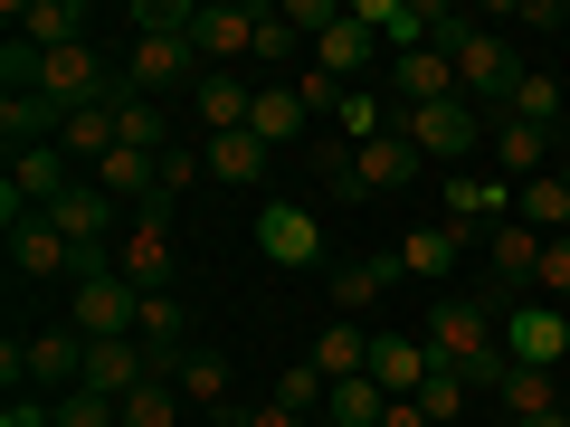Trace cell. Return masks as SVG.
<instances>
[{
  "label": "cell",
  "instance_id": "7402d4cb",
  "mask_svg": "<svg viewBox=\"0 0 570 427\" xmlns=\"http://www.w3.org/2000/svg\"><path fill=\"white\" fill-rule=\"evenodd\" d=\"M48 228H58V238H67V247L86 257V247H105V238H115V200H105L96 181H77V190H67L58 209H48Z\"/></svg>",
  "mask_w": 570,
  "mask_h": 427
},
{
  "label": "cell",
  "instance_id": "cb8c5ba5",
  "mask_svg": "<svg viewBox=\"0 0 570 427\" xmlns=\"http://www.w3.org/2000/svg\"><path fill=\"white\" fill-rule=\"evenodd\" d=\"M58 152H77L86 171H96L105 152H124V115H115V96H96V105H77V115H67V133H58Z\"/></svg>",
  "mask_w": 570,
  "mask_h": 427
},
{
  "label": "cell",
  "instance_id": "9a60e30c",
  "mask_svg": "<svg viewBox=\"0 0 570 427\" xmlns=\"http://www.w3.org/2000/svg\"><path fill=\"white\" fill-rule=\"evenodd\" d=\"M257 20H266V10H190V48H200V67L257 58Z\"/></svg>",
  "mask_w": 570,
  "mask_h": 427
},
{
  "label": "cell",
  "instance_id": "4dcf8cb0",
  "mask_svg": "<svg viewBox=\"0 0 570 427\" xmlns=\"http://www.w3.org/2000/svg\"><path fill=\"white\" fill-rule=\"evenodd\" d=\"M115 115H124V152H153V162L171 152V115H163V96H134V86H115Z\"/></svg>",
  "mask_w": 570,
  "mask_h": 427
},
{
  "label": "cell",
  "instance_id": "c3c4849f",
  "mask_svg": "<svg viewBox=\"0 0 570 427\" xmlns=\"http://www.w3.org/2000/svg\"><path fill=\"white\" fill-rule=\"evenodd\" d=\"M513 427H570V408H551V418H513Z\"/></svg>",
  "mask_w": 570,
  "mask_h": 427
},
{
  "label": "cell",
  "instance_id": "b9f144b4",
  "mask_svg": "<svg viewBox=\"0 0 570 427\" xmlns=\"http://www.w3.org/2000/svg\"><path fill=\"white\" fill-rule=\"evenodd\" d=\"M200 181H209V162L190 152V142H171V152H163V200H153V209H171L181 190H200Z\"/></svg>",
  "mask_w": 570,
  "mask_h": 427
},
{
  "label": "cell",
  "instance_id": "d6a6232c",
  "mask_svg": "<svg viewBox=\"0 0 570 427\" xmlns=\"http://www.w3.org/2000/svg\"><path fill=\"white\" fill-rule=\"evenodd\" d=\"M181 332H190V314H181V295H142V324H134V342H153L163 351V370H181Z\"/></svg>",
  "mask_w": 570,
  "mask_h": 427
},
{
  "label": "cell",
  "instance_id": "7a4b0ae2",
  "mask_svg": "<svg viewBox=\"0 0 570 427\" xmlns=\"http://www.w3.org/2000/svg\"><path fill=\"white\" fill-rule=\"evenodd\" d=\"M438 48L456 58V96L485 105V115H504V96L523 86V58H513L504 29H485L475 10H448V39H438Z\"/></svg>",
  "mask_w": 570,
  "mask_h": 427
},
{
  "label": "cell",
  "instance_id": "d6986e66",
  "mask_svg": "<svg viewBox=\"0 0 570 427\" xmlns=\"http://www.w3.org/2000/svg\"><path fill=\"white\" fill-rule=\"evenodd\" d=\"M247 133H257L266 152H285V142H305V133H314V115H305V96H295V77H285V86H257V105H247Z\"/></svg>",
  "mask_w": 570,
  "mask_h": 427
},
{
  "label": "cell",
  "instance_id": "83f0119b",
  "mask_svg": "<svg viewBox=\"0 0 570 427\" xmlns=\"http://www.w3.org/2000/svg\"><path fill=\"white\" fill-rule=\"evenodd\" d=\"M10 257H20L29 285H39V276H77V247H67L48 219H20V228H10Z\"/></svg>",
  "mask_w": 570,
  "mask_h": 427
},
{
  "label": "cell",
  "instance_id": "30bf717a",
  "mask_svg": "<svg viewBox=\"0 0 570 427\" xmlns=\"http://www.w3.org/2000/svg\"><path fill=\"white\" fill-rule=\"evenodd\" d=\"M142 380H171L153 342H134V332H124V342H86V389H105V399H134Z\"/></svg>",
  "mask_w": 570,
  "mask_h": 427
},
{
  "label": "cell",
  "instance_id": "d4e9b609",
  "mask_svg": "<svg viewBox=\"0 0 570 427\" xmlns=\"http://www.w3.org/2000/svg\"><path fill=\"white\" fill-rule=\"evenodd\" d=\"M371 58H381V39H371V29L352 20V10L324 29V39H314V67H324L333 86H362V67H371Z\"/></svg>",
  "mask_w": 570,
  "mask_h": 427
},
{
  "label": "cell",
  "instance_id": "5bb4252c",
  "mask_svg": "<svg viewBox=\"0 0 570 427\" xmlns=\"http://www.w3.org/2000/svg\"><path fill=\"white\" fill-rule=\"evenodd\" d=\"M171 389H181V408H209L219 427H247V408L228 399V351H181V370H171Z\"/></svg>",
  "mask_w": 570,
  "mask_h": 427
},
{
  "label": "cell",
  "instance_id": "4316f807",
  "mask_svg": "<svg viewBox=\"0 0 570 427\" xmlns=\"http://www.w3.org/2000/svg\"><path fill=\"white\" fill-rule=\"evenodd\" d=\"M456 257H475V247L456 238L448 219H438V228H409V238H400V276H419V285H438V276H448Z\"/></svg>",
  "mask_w": 570,
  "mask_h": 427
},
{
  "label": "cell",
  "instance_id": "e0dca14e",
  "mask_svg": "<svg viewBox=\"0 0 570 427\" xmlns=\"http://www.w3.org/2000/svg\"><path fill=\"white\" fill-rule=\"evenodd\" d=\"M67 133V105H48L39 86H10V96H0V142H10V152H39V142H58Z\"/></svg>",
  "mask_w": 570,
  "mask_h": 427
},
{
  "label": "cell",
  "instance_id": "e575fe53",
  "mask_svg": "<svg viewBox=\"0 0 570 427\" xmlns=\"http://www.w3.org/2000/svg\"><path fill=\"white\" fill-rule=\"evenodd\" d=\"M561 105H570V86H561V77H532V67H523V86L504 96V115H513V123H542V133H561Z\"/></svg>",
  "mask_w": 570,
  "mask_h": 427
},
{
  "label": "cell",
  "instance_id": "603a6c76",
  "mask_svg": "<svg viewBox=\"0 0 570 427\" xmlns=\"http://www.w3.org/2000/svg\"><path fill=\"white\" fill-rule=\"evenodd\" d=\"M390 285H400V247H390V257H362V266H333V314H343V324H362Z\"/></svg>",
  "mask_w": 570,
  "mask_h": 427
},
{
  "label": "cell",
  "instance_id": "2e32d148",
  "mask_svg": "<svg viewBox=\"0 0 570 427\" xmlns=\"http://www.w3.org/2000/svg\"><path fill=\"white\" fill-rule=\"evenodd\" d=\"M29 389L39 399L86 389V332H29Z\"/></svg>",
  "mask_w": 570,
  "mask_h": 427
},
{
  "label": "cell",
  "instance_id": "ab89813d",
  "mask_svg": "<svg viewBox=\"0 0 570 427\" xmlns=\"http://www.w3.org/2000/svg\"><path fill=\"white\" fill-rule=\"evenodd\" d=\"M171 418H181V389L171 380H142L134 399H124V427H171Z\"/></svg>",
  "mask_w": 570,
  "mask_h": 427
},
{
  "label": "cell",
  "instance_id": "836d02e7",
  "mask_svg": "<svg viewBox=\"0 0 570 427\" xmlns=\"http://www.w3.org/2000/svg\"><path fill=\"white\" fill-rule=\"evenodd\" d=\"M314 370H324V380H362V370H371V324H324Z\"/></svg>",
  "mask_w": 570,
  "mask_h": 427
},
{
  "label": "cell",
  "instance_id": "7c38bea8",
  "mask_svg": "<svg viewBox=\"0 0 570 427\" xmlns=\"http://www.w3.org/2000/svg\"><path fill=\"white\" fill-rule=\"evenodd\" d=\"M86 29H96V10H86V0H10V39H29L39 58L77 48Z\"/></svg>",
  "mask_w": 570,
  "mask_h": 427
},
{
  "label": "cell",
  "instance_id": "8992f818",
  "mask_svg": "<svg viewBox=\"0 0 570 427\" xmlns=\"http://www.w3.org/2000/svg\"><path fill=\"white\" fill-rule=\"evenodd\" d=\"M419 142L400 133V123H390L381 142H362V152H343V171H333V190H343V200H371V190H390V181H419Z\"/></svg>",
  "mask_w": 570,
  "mask_h": 427
},
{
  "label": "cell",
  "instance_id": "d590c367",
  "mask_svg": "<svg viewBox=\"0 0 570 427\" xmlns=\"http://www.w3.org/2000/svg\"><path fill=\"white\" fill-rule=\"evenodd\" d=\"M324 418H333V427H381V418H390V389L371 380V370H362V380H333Z\"/></svg>",
  "mask_w": 570,
  "mask_h": 427
},
{
  "label": "cell",
  "instance_id": "f907efd6",
  "mask_svg": "<svg viewBox=\"0 0 570 427\" xmlns=\"http://www.w3.org/2000/svg\"><path fill=\"white\" fill-rule=\"evenodd\" d=\"M314 427H333V418H314Z\"/></svg>",
  "mask_w": 570,
  "mask_h": 427
},
{
  "label": "cell",
  "instance_id": "816d5d0a",
  "mask_svg": "<svg viewBox=\"0 0 570 427\" xmlns=\"http://www.w3.org/2000/svg\"><path fill=\"white\" fill-rule=\"evenodd\" d=\"M561 324H570V305H561Z\"/></svg>",
  "mask_w": 570,
  "mask_h": 427
},
{
  "label": "cell",
  "instance_id": "277c9868",
  "mask_svg": "<svg viewBox=\"0 0 570 427\" xmlns=\"http://www.w3.org/2000/svg\"><path fill=\"white\" fill-rule=\"evenodd\" d=\"M485 105H466V96H448V105H409L400 115V133L419 142V162H475V142H485Z\"/></svg>",
  "mask_w": 570,
  "mask_h": 427
},
{
  "label": "cell",
  "instance_id": "f5cc1de1",
  "mask_svg": "<svg viewBox=\"0 0 570 427\" xmlns=\"http://www.w3.org/2000/svg\"><path fill=\"white\" fill-rule=\"evenodd\" d=\"M561 86H570V67H561Z\"/></svg>",
  "mask_w": 570,
  "mask_h": 427
},
{
  "label": "cell",
  "instance_id": "52a82bcc",
  "mask_svg": "<svg viewBox=\"0 0 570 427\" xmlns=\"http://www.w3.org/2000/svg\"><path fill=\"white\" fill-rule=\"evenodd\" d=\"M438 200H448V228L466 247H485L494 228L513 219V181H475V171H456V181H438Z\"/></svg>",
  "mask_w": 570,
  "mask_h": 427
},
{
  "label": "cell",
  "instance_id": "bcb514c9",
  "mask_svg": "<svg viewBox=\"0 0 570 427\" xmlns=\"http://www.w3.org/2000/svg\"><path fill=\"white\" fill-rule=\"evenodd\" d=\"M247 427H314V418H295V408H276V399H266V408H247Z\"/></svg>",
  "mask_w": 570,
  "mask_h": 427
},
{
  "label": "cell",
  "instance_id": "484cf974",
  "mask_svg": "<svg viewBox=\"0 0 570 427\" xmlns=\"http://www.w3.org/2000/svg\"><path fill=\"white\" fill-rule=\"evenodd\" d=\"M513 219H523L532 238H570V181H561V171H542V181H513Z\"/></svg>",
  "mask_w": 570,
  "mask_h": 427
},
{
  "label": "cell",
  "instance_id": "3957f363",
  "mask_svg": "<svg viewBox=\"0 0 570 427\" xmlns=\"http://www.w3.org/2000/svg\"><path fill=\"white\" fill-rule=\"evenodd\" d=\"M142 324V285H124L115 266H77V295H67V332L86 342H124Z\"/></svg>",
  "mask_w": 570,
  "mask_h": 427
},
{
  "label": "cell",
  "instance_id": "8fae6325",
  "mask_svg": "<svg viewBox=\"0 0 570 427\" xmlns=\"http://www.w3.org/2000/svg\"><path fill=\"white\" fill-rule=\"evenodd\" d=\"M115 276L142 285V295H163V285H171V219H163V209H142V219L115 238Z\"/></svg>",
  "mask_w": 570,
  "mask_h": 427
},
{
  "label": "cell",
  "instance_id": "74e56055",
  "mask_svg": "<svg viewBox=\"0 0 570 427\" xmlns=\"http://www.w3.org/2000/svg\"><path fill=\"white\" fill-rule=\"evenodd\" d=\"M466 408H475V380H466V370H428V389H419V418H428V427L466 418Z\"/></svg>",
  "mask_w": 570,
  "mask_h": 427
},
{
  "label": "cell",
  "instance_id": "ba28073f",
  "mask_svg": "<svg viewBox=\"0 0 570 427\" xmlns=\"http://www.w3.org/2000/svg\"><path fill=\"white\" fill-rule=\"evenodd\" d=\"M504 361H513V370H561V361H570L561 305H513V314H504Z\"/></svg>",
  "mask_w": 570,
  "mask_h": 427
},
{
  "label": "cell",
  "instance_id": "f546056e",
  "mask_svg": "<svg viewBox=\"0 0 570 427\" xmlns=\"http://www.w3.org/2000/svg\"><path fill=\"white\" fill-rule=\"evenodd\" d=\"M86 181H96L105 200H163V162H153V152H105Z\"/></svg>",
  "mask_w": 570,
  "mask_h": 427
},
{
  "label": "cell",
  "instance_id": "ee69618b",
  "mask_svg": "<svg viewBox=\"0 0 570 427\" xmlns=\"http://www.w3.org/2000/svg\"><path fill=\"white\" fill-rule=\"evenodd\" d=\"M295 39H305V29L285 20V10H266V20H257V58H266V67H276V58H295Z\"/></svg>",
  "mask_w": 570,
  "mask_h": 427
},
{
  "label": "cell",
  "instance_id": "7bdbcfd3",
  "mask_svg": "<svg viewBox=\"0 0 570 427\" xmlns=\"http://www.w3.org/2000/svg\"><path fill=\"white\" fill-rule=\"evenodd\" d=\"M532 305H570V238L542 247V276H532Z\"/></svg>",
  "mask_w": 570,
  "mask_h": 427
},
{
  "label": "cell",
  "instance_id": "44dd1931",
  "mask_svg": "<svg viewBox=\"0 0 570 427\" xmlns=\"http://www.w3.org/2000/svg\"><path fill=\"white\" fill-rule=\"evenodd\" d=\"M428 370H438V361H428V342H409V332H371V380H381L390 399H419Z\"/></svg>",
  "mask_w": 570,
  "mask_h": 427
},
{
  "label": "cell",
  "instance_id": "6da1fadb",
  "mask_svg": "<svg viewBox=\"0 0 570 427\" xmlns=\"http://www.w3.org/2000/svg\"><path fill=\"white\" fill-rule=\"evenodd\" d=\"M428 361H438V370H466L475 389L504 380V324H494L485 295H438V314H428Z\"/></svg>",
  "mask_w": 570,
  "mask_h": 427
},
{
  "label": "cell",
  "instance_id": "4fadbf2b",
  "mask_svg": "<svg viewBox=\"0 0 570 427\" xmlns=\"http://www.w3.org/2000/svg\"><path fill=\"white\" fill-rule=\"evenodd\" d=\"M485 152H494V171H504V181H542V171L561 162V133H542V123H513V115H494V123H485Z\"/></svg>",
  "mask_w": 570,
  "mask_h": 427
},
{
  "label": "cell",
  "instance_id": "8d00e7d4",
  "mask_svg": "<svg viewBox=\"0 0 570 427\" xmlns=\"http://www.w3.org/2000/svg\"><path fill=\"white\" fill-rule=\"evenodd\" d=\"M494 399H504V418H551V408H561L551 399V370H513V361H504V380H494Z\"/></svg>",
  "mask_w": 570,
  "mask_h": 427
},
{
  "label": "cell",
  "instance_id": "60d3db41",
  "mask_svg": "<svg viewBox=\"0 0 570 427\" xmlns=\"http://www.w3.org/2000/svg\"><path fill=\"white\" fill-rule=\"evenodd\" d=\"M58 427H124V399H105V389H67Z\"/></svg>",
  "mask_w": 570,
  "mask_h": 427
},
{
  "label": "cell",
  "instance_id": "f6af8a7d",
  "mask_svg": "<svg viewBox=\"0 0 570 427\" xmlns=\"http://www.w3.org/2000/svg\"><path fill=\"white\" fill-rule=\"evenodd\" d=\"M0 427H58V399H39V389H10V408H0Z\"/></svg>",
  "mask_w": 570,
  "mask_h": 427
},
{
  "label": "cell",
  "instance_id": "1f68e13d",
  "mask_svg": "<svg viewBox=\"0 0 570 427\" xmlns=\"http://www.w3.org/2000/svg\"><path fill=\"white\" fill-rule=\"evenodd\" d=\"M200 162H209V181H266V162H276V152H266L257 133H209Z\"/></svg>",
  "mask_w": 570,
  "mask_h": 427
},
{
  "label": "cell",
  "instance_id": "9c48e42d",
  "mask_svg": "<svg viewBox=\"0 0 570 427\" xmlns=\"http://www.w3.org/2000/svg\"><path fill=\"white\" fill-rule=\"evenodd\" d=\"M257 257L266 266H314L324 257V219H314L305 200H266L257 209Z\"/></svg>",
  "mask_w": 570,
  "mask_h": 427
},
{
  "label": "cell",
  "instance_id": "7dc6e473",
  "mask_svg": "<svg viewBox=\"0 0 570 427\" xmlns=\"http://www.w3.org/2000/svg\"><path fill=\"white\" fill-rule=\"evenodd\" d=\"M381 427H428V418H419V399H390V418H381Z\"/></svg>",
  "mask_w": 570,
  "mask_h": 427
},
{
  "label": "cell",
  "instance_id": "f1b7e54d",
  "mask_svg": "<svg viewBox=\"0 0 570 427\" xmlns=\"http://www.w3.org/2000/svg\"><path fill=\"white\" fill-rule=\"evenodd\" d=\"M542 247H551V238H532L523 219H504V228L485 238V266H494V285H532V276H542Z\"/></svg>",
  "mask_w": 570,
  "mask_h": 427
},
{
  "label": "cell",
  "instance_id": "ffe728a7",
  "mask_svg": "<svg viewBox=\"0 0 570 427\" xmlns=\"http://www.w3.org/2000/svg\"><path fill=\"white\" fill-rule=\"evenodd\" d=\"M247 105H257V86L228 77V67H209V77L190 86V115H200V133H247Z\"/></svg>",
  "mask_w": 570,
  "mask_h": 427
},
{
  "label": "cell",
  "instance_id": "ac0fdd59",
  "mask_svg": "<svg viewBox=\"0 0 570 427\" xmlns=\"http://www.w3.org/2000/svg\"><path fill=\"white\" fill-rule=\"evenodd\" d=\"M448 96H456V58L448 48H409V58L390 67V105H400V115L409 105H448Z\"/></svg>",
  "mask_w": 570,
  "mask_h": 427
},
{
  "label": "cell",
  "instance_id": "f35d334b",
  "mask_svg": "<svg viewBox=\"0 0 570 427\" xmlns=\"http://www.w3.org/2000/svg\"><path fill=\"white\" fill-rule=\"evenodd\" d=\"M324 399H333V380H324L314 361H295V370L276 380V408H295V418H324Z\"/></svg>",
  "mask_w": 570,
  "mask_h": 427
},
{
  "label": "cell",
  "instance_id": "681fc988",
  "mask_svg": "<svg viewBox=\"0 0 570 427\" xmlns=\"http://www.w3.org/2000/svg\"><path fill=\"white\" fill-rule=\"evenodd\" d=\"M551 171H561V181H570V142H561V162H551Z\"/></svg>",
  "mask_w": 570,
  "mask_h": 427
},
{
  "label": "cell",
  "instance_id": "5b68a950",
  "mask_svg": "<svg viewBox=\"0 0 570 427\" xmlns=\"http://www.w3.org/2000/svg\"><path fill=\"white\" fill-rule=\"evenodd\" d=\"M200 48H190V29H134V58H124V86L134 96H181V86H200Z\"/></svg>",
  "mask_w": 570,
  "mask_h": 427
}]
</instances>
